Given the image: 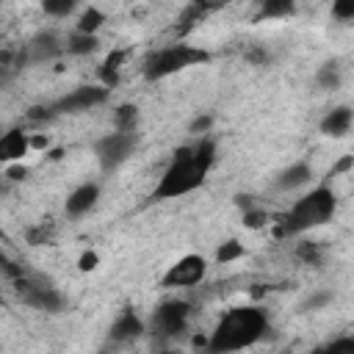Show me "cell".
I'll return each instance as SVG.
<instances>
[{
    "instance_id": "6da1fadb",
    "label": "cell",
    "mask_w": 354,
    "mask_h": 354,
    "mask_svg": "<svg viewBox=\"0 0 354 354\" xmlns=\"http://www.w3.org/2000/svg\"><path fill=\"white\" fill-rule=\"evenodd\" d=\"M268 332V315L257 304L232 307L207 335V354H230L254 346Z\"/></svg>"
},
{
    "instance_id": "7a4b0ae2",
    "label": "cell",
    "mask_w": 354,
    "mask_h": 354,
    "mask_svg": "<svg viewBox=\"0 0 354 354\" xmlns=\"http://www.w3.org/2000/svg\"><path fill=\"white\" fill-rule=\"evenodd\" d=\"M335 207H337V196L329 185H315L310 194L299 196L290 210L279 218L277 224V235L285 238V235H301L313 227H321L326 224L332 216H335Z\"/></svg>"
},
{
    "instance_id": "3957f363",
    "label": "cell",
    "mask_w": 354,
    "mask_h": 354,
    "mask_svg": "<svg viewBox=\"0 0 354 354\" xmlns=\"http://www.w3.org/2000/svg\"><path fill=\"white\" fill-rule=\"evenodd\" d=\"M207 180V169L196 163L194 158V147H177L171 152V160L169 166L163 169L155 191H152V199H177V196H185L196 188H202V183Z\"/></svg>"
},
{
    "instance_id": "277c9868",
    "label": "cell",
    "mask_w": 354,
    "mask_h": 354,
    "mask_svg": "<svg viewBox=\"0 0 354 354\" xmlns=\"http://www.w3.org/2000/svg\"><path fill=\"white\" fill-rule=\"evenodd\" d=\"M210 61V53L202 50V47H194V44H185V41H177V44H169V47H160V50H152L147 58H144V80H163L169 75H177L188 66H196V64H207Z\"/></svg>"
},
{
    "instance_id": "5b68a950",
    "label": "cell",
    "mask_w": 354,
    "mask_h": 354,
    "mask_svg": "<svg viewBox=\"0 0 354 354\" xmlns=\"http://www.w3.org/2000/svg\"><path fill=\"white\" fill-rule=\"evenodd\" d=\"M188 321H191V304L185 299H166L152 310L149 329L158 340H171L185 332Z\"/></svg>"
},
{
    "instance_id": "8992f818",
    "label": "cell",
    "mask_w": 354,
    "mask_h": 354,
    "mask_svg": "<svg viewBox=\"0 0 354 354\" xmlns=\"http://www.w3.org/2000/svg\"><path fill=\"white\" fill-rule=\"evenodd\" d=\"M138 147V133H122V130H111L105 136L97 138L94 144V155L102 171H116L122 163L130 160V155Z\"/></svg>"
},
{
    "instance_id": "52a82bcc",
    "label": "cell",
    "mask_w": 354,
    "mask_h": 354,
    "mask_svg": "<svg viewBox=\"0 0 354 354\" xmlns=\"http://www.w3.org/2000/svg\"><path fill=\"white\" fill-rule=\"evenodd\" d=\"M207 257L191 252V254H183L177 257L160 277V288H194L199 285L205 277H207Z\"/></svg>"
},
{
    "instance_id": "ba28073f",
    "label": "cell",
    "mask_w": 354,
    "mask_h": 354,
    "mask_svg": "<svg viewBox=\"0 0 354 354\" xmlns=\"http://www.w3.org/2000/svg\"><path fill=\"white\" fill-rule=\"evenodd\" d=\"M17 282V293H19V299L28 304V307H33V310H44V313H61L64 310V293L58 290V288H53V285H44V282H33V279H28V277H19V279H14Z\"/></svg>"
},
{
    "instance_id": "9c48e42d",
    "label": "cell",
    "mask_w": 354,
    "mask_h": 354,
    "mask_svg": "<svg viewBox=\"0 0 354 354\" xmlns=\"http://www.w3.org/2000/svg\"><path fill=\"white\" fill-rule=\"evenodd\" d=\"M108 97H111V91L102 88V86H77V88H72L69 94H64L61 100H55V102H53V111H55V116H58V113L91 111V108H97V105H105Z\"/></svg>"
},
{
    "instance_id": "30bf717a",
    "label": "cell",
    "mask_w": 354,
    "mask_h": 354,
    "mask_svg": "<svg viewBox=\"0 0 354 354\" xmlns=\"http://www.w3.org/2000/svg\"><path fill=\"white\" fill-rule=\"evenodd\" d=\"M144 332H147V324L141 321V315L133 313L130 307H124V310L113 318V324L108 326V343H113V346H124V343L138 340Z\"/></svg>"
},
{
    "instance_id": "8fae6325",
    "label": "cell",
    "mask_w": 354,
    "mask_h": 354,
    "mask_svg": "<svg viewBox=\"0 0 354 354\" xmlns=\"http://www.w3.org/2000/svg\"><path fill=\"white\" fill-rule=\"evenodd\" d=\"M100 202V185L97 183H80L64 202V213L77 218V216H86L88 210H94V205Z\"/></svg>"
},
{
    "instance_id": "7c38bea8",
    "label": "cell",
    "mask_w": 354,
    "mask_h": 354,
    "mask_svg": "<svg viewBox=\"0 0 354 354\" xmlns=\"http://www.w3.org/2000/svg\"><path fill=\"white\" fill-rule=\"evenodd\" d=\"M351 122H354L351 105H337V108H332V111L324 113V119L318 122V130L326 138H346L348 130H351Z\"/></svg>"
},
{
    "instance_id": "4fadbf2b",
    "label": "cell",
    "mask_w": 354,
    "mask_h": 354,
    "mask_svg": "<svg viewBox=\"0 0 354 354\" xmlns=\"http://www.w3.org/2000/svg\"><path fill=\"white\" fill-rule=\"evenodd\" d=\"M30 152L28 147V133L22 127H11V130H3L0 136V163H19L25 155Z\"/></svg>"
},
{
    "instance_id": "5bb4252c",
    "label": "cell",
    "mask_w": 354,
    "mask_h": 354,
    "mask_svg": "<svg viewBox=\"0 0 354 354\" xmlns=\"http://www.w3.org/2000/svg\"><path fill=\"white\" fill-rule=\"evenodd\" d=\"M64 53V39L53 30H39L28 41V61H47Z\"/></svg>"
},
{
    "instance_id": "9a60e30c",
    "label": "cell",
    "mask_w": 354,
    "mask_h": 354,
    "mask_svg": "<svg viewBox=\"0 0 354 354\" xmlns=\"http://www.w3.org/2000/svg\"><path fill=\"white\" fill-rule=\"evenodd\" d=\"M313 177H315L313 166L307 160H299V163H290L288 169H282L277 174V180H274V185H277V191H296V188L310 185Z\"/></svg>"
},
{
    "instance_id": "2e32d148",
    "label": "cell",
    "mask_w": 354,
    "mask_h": 354,
    "mask_svg": "<svg viewBox=\"0 0 354 354\" xmlns=\"http://www.w3.org/2000/svg\"><path fill=\"white\" fill-rule=\"evenodd\" d=\"M138 122H141V111L136 102H119L113 108V130L138 133Z\"/></svg>"
},
{
    "instance_id": "e0dca14e",
    "label": "cell",
    "mask_w": 354,
    "mask_h": 354,
    "mask_svg": "<svg viewBox=\"0 0 354 354\" xmlns=\"http://www.w3.org/2000/svg\"><path fill=\"white\" fill-rule=\"evenodd\" d=\"M340 80H343V66H340L337 58H329V61H324V64L315 69V86H318V88L335 91V88L340 86Z\"/></svg>"
},
{
    "instance_id": "ac0fdd59",
    "label": "cell",
    "mask_w": 354,
    "mask_h": 354,
    "mask_svg": "<svg viewBox=\"0 0 354 354\" xmlns=\"http://www.w3.org/2000/svg\"><path fill=\"white\" fill-rule=\"evenodd\" d=\"M100 47V36H88V33H77L72 30L66 39H64V53L69 55H88Z\"/></svg>"
},
{
    "instance_id": "d6986e66",
    "label": "cell",
    "mask_w": 354,
    "mask_h": 354,
    "mask_svg": "<svg viewBox=\"0 0 354 354\" xmlns=\"http://www.w3.org/2000/svg\"><path fill=\"white\" fill-rule=\"evenodd\" d=\"M105 25V14L97 8V6H86L80 14H77V22H75V30L77 33H88V36H97V30Z\"/></svg>"
},
{
    "instance_id": "ffe728a7",
    "label": "cell",
    "mask_w": 354,
    "mask_h": 354,
    "mask_svg": "<svg viewBox=\"0 0 354 354\" xmlns=\"http://www.w3.org/2000/svg\"><path fill=\"white\" fill-rule=\"evenodd\" d=\"M243 254H246L243 243H241L238 238H227V241H221L218 249H216V263H218V266H230V263L241 260Z\"/></svg>"
},
{
    "instance_id": "44dd1931",
    "label": "cell",
    "mask_w": 354,
    "mask_h": 354,
    "mask_svg": "<svg viewBox=\"0 0 354 354\" xmlns=\"http://www.w3.org/2000/svg\"><path fill=\"white\" fill-rule=\"evenodd\" d=\"M296 11V6L290 0H268L260 6V17L263 19H277V17H290Z\"/></svg>"
},
{
    "instance_id": "7402d4cb",
    "label": "cell",
    "mask_w": 354,
    "mask_h": 354,
    "mask_svg": "<svg viewBox=\"0 0 354 354\" xmlns=\"http://www.w3.org/2000/svg\"><path fill=\"white\" fill-rule=\"evenodd\" d=\"M296 257L304 260V263H310V266H318L321 257H324V246L318 241H304V243L296 246Z\"/></svg>"
},
{
    "instance_id": "603a6c76",
    "label": "cell",
    "mask_w": 354,
    "mask_h": 354,
    "mask_svg": "<svg viewBox=\"0 0 354 354\" xmlns=\"http://www.w3.org/2000/svg\"><path fill=\"white\" fill-rule=\"evenodd\" d=\"M41 11H44L47 17L61 19V17H69V14L75 11V0H44V3H41Z\"/></svg>"
},
{
    "instance_id": "cb8c5ba5",
    "label": "cell",
    "mask_w": 354,
    "mask_h": 354,
    "mask_svg": "<svg viewBox=\"0 0 354 354\" xmlns=\"http://www.w3.org/2000/svg\"><path fill=\"white\" fill-rule=\"evenodd\" d=\"M25 241L30 246H44L53 241V227L50 224H36V227H28L25 230Z\"/></svg>"
},
{
    "instance_id": "d4e9b609",
    "label": "cell",
    "mask_w": 354,
    "mask_h": 354,
    "mask_svg": "<svg viewBox=\"0 0 354 354\" xmlns=\"http://www.w3.org/2000/svg\"><path fill=\"white\" fill-rule=\"evenodd\" d=\"M335 301V293L332 290H315V293H310L307 299H304V304H301V310H307V313H315V310H324L326 304H332Z\"/></svg>"
},
{
    "instance_id": "484cf974",
    "label": "cell",
    "mask_w": 354,
    "mask_h": 354,
    "mask_svg": "<svg viewBox=\"0 0 354 354\" xmlns=\"http://www.w3.org/2000/svg\"><path fill=\"white\" fill-rule=\"evenodd\" d=\"M266 224H271L268 210H263V207H252V210L243 213V227H249V230H260V227H266Z\"/></svg>"
},
{
    "instance_id": "4316f807",
    "label": "cell",
    "mask_w": 354,
    "mask_h": 354,
    "mask_svg": "<svg viewBox=\"0 0 354 354\" xmlns=\"http://www.w3.org/2000/svg\"><path fill=\"white\" fill-rule=\"evenodd\" d=\"M124 61H127V50H124V47H116V50H111V53L105 55V61L100 64V69H102V72H119Z\"/></svg>"
},
{
    "instance_id": "83f0119b",
    "label": "cell",
    "mask_w": 354,
    "mask_h": 354,
    "mask_svg": "<svg viewBox=\"0 0 354 354\" xmlns=\"http://www.w3.org/2000/svg\"><path fill=\"white\" fill-rule=\"evenodd\" d=\"M321 351H324V354H354V337H348V335L335 337L332 343L321 346Z\"/></svg>"
},
{
    "instance_id": "f1b7e54d",
    "label": "cell",
    "mask_w": 354,
    "mask_h": 354,
    "mask_svg": "<svg viewBox=\"0 0 354 354\" xmlns=\"http://www.w3.org/2000/svg\"><path fill=\"white\" fill-rule=\"evenodd\" d=\"M213 113H199V116H194L191 119V124H188V133H194V136H207L210 133V127H213Z\"/></svg>"
},
{
    "instance_id": "f546056e",
    "label": "cell",
    "mask_w": 354,
    "mask_h": 354,
    "mask_svg": "<svg viewBox=\"0 0 354 354\" xmlns=\"http://www.w3.org/2000/svg\"><path fill=\"white\" fill-rule=\"evenodd\" d=\"M97 268H100V254H97L94 249L80 252V257H77V271H80V274H91V271H97Z\"/></svg>"
},
{
    "instance_id": "4dcf8cb0",
    "label": "cell",
    "mask_w": 354,
    "mask_h": 354,
    "mask_svg": "<svg viewBox=\"0 0 354 354\" xmlns=\"http://www.w3.org/2000/svg\"><path fill=\"white\" fill-rule=\"evenodd\" d=\"M28 174H30V169H28L22 160H19V163H8L6 171H3V177H6L8 183H25Z\"/></svg>"
},
{
    "instance_id": "1f68e13d",
    "label": "cell",
    "mask_w": 354,
    "mask_h": 354,
    "mask_svg": "<svg viewBox=\"0 0 354 354\" xmlns=\"http://www.w3.org/2000/svg\"><path fill=\"white\" fill-rule=\"evenodd\" d=\"M50 136L47 133H28V147H30V152H47L50 149Z\"/></svg>"
},
{
    "instance_id": "d6a6232c",
    "label": "cell",
    "mask_w": 354,
    "mask_h": 354,
    "mask_svg": "<svg viewBox=\"0 0 354 354\" xmlns=\"http://www.w3.org/2000/svg\"><path fill=\"white\" fill-rule=\"evenodd\" d=\"M332 17H335V19H340V22L354 19V3H343V0L332 3Z\"/></svg>"
},
{
    "instance_id": "836d02e7",
    "label": "cell",
    "mask_w": 354,
    "mask_h": 354,
    "mask_svg": "<svg viewBox=\"0 0 354 354\" xmlns=\"http://www.w3.org/2000/svg\"><path fill=\"white\" fill-rule=\"evenodd\" d=\"M25 116H28L30 122H41V119H53L55 111H53V102H50V105H30Z\"/></svg>"
},
{
    "instance_id": "e575fe53",
    "label": "cell",
    "mask_w": 354,
    "mask_h": 354,
    "mask_svg": "<svg viewBox=\"0 0 354 354\" xmlns=\"http://www.w3.org/2000/svg\"><path fill=\"white\" fill-rule=\"evenodd\" d=\"M246 58L252 64H268V50L266 47H249L246 50Z\"/></svg>"
},
{
    "instance_id": "d590c367",
    "label": "cell",
    "mask_w": 354,
    "mask_h": 354,
    "mask_svg": "<svg viewBox=\"0 0 354 354\" xmlns=\"http://www.w3.org/2000/svg\"><path fill=\"white\" fill-rule=\"evenodd\" d=\"M354 169V155H343L335 166H332V174H348Z\"/></svg>"
},
{
    "instance_id": "8d00e7d4",
    "label": "cell",
    "mask_w": 354,
    "mask_h": 354,
    "mask_svg": "<svg viewBox=\"0 0 354 354\" xmlns=\"http://www.w3.org/2000/svg\"><path fill=\"white\" fill-rule=\"evenodd\" d=\"M235 205H238L243 213H246V210H252V207H257V205L252 202V196H249V194H238V196H235Z\"/></svg>"
},
{
    "instance_id": "74e56055",
    "label": "cell",
    "mask_w": 354,
    "mask_h": 354,
    "mask_svg": "<svg viewBox=\"0 0 354 354\" xmlns=\"http://www.w3.org/2000/svg\"><path fill=\"white\" fill-rule=\"evenodd\" d=\"M44 155H47V160H53V163H55V160H61V158H64V147H50Z\"/></svg>"
},
{
    "instance_id": "f35d334b",
    "label": "cell",
    "mask_w": 354,
    "mask_h": 354,
    "mask_svg": "<svg viewBox=\"0 0 354 354\" xmlns=\"http://www.w3.org/2000/svg\"><path fill=\"white\" fill-rule=\"evenodd\" d=\"M194 346H196V348H207V335H196V337H194Z\"/></svg>"
},
{
    "instance_id": "ab89813d",
    "label": "cell",
    "mask_w": 354,
    "mask_h": 354,
    "mask_svg": "<svg viewBox=\"0 0 354 354\" xmlns=\"http://www.w3.org/2000/svg\"><path fill=\"white\" fill-rule=\"evenodd\" d=\"M116 348H119V346H113V343H105V346H102L97 354H116Z\"/></svg>"
},
{
    "instance_id": "60d3db41",
    "label": "cell",
    "mask_w": 354,
    "mask_h": 354,
    "mask_svg": "<svg viewBox=\"0 0 354 354\" xmlns=\"http://www.w3.org/2000/svg\"><path fill=\"white\" fill-rule=\"evenodd\" d=\"M158 354H180V351H174V348H166V351H158Z\"/></svg>"
},
{
    "instance_id": "b9f144b4",
    "label": "cell",
    "mask_w": 354,
    "mask_h": 354,
    "mask_svg": "<svg viewBox=\"0 0 354 354\" xmlns=\"http://www.w3.org/2000/svg\"><path fill=\"white\" fill-rule=\"evenodd\" d=\"M0 75H3V66H0Z\"/></svg>"
},
{
    "instance_id": "7bdbcfd3",
    "label": "cell",
    "mask_w": 354,
    "mask_h": 354,
    "mask_svg": "<svg viewBox=\"0 0 354 354\" xmlns=\"http://www.w3.org/2000/svg\"><path fill=\"white\" fill-rule=\"evenodd\" d=\"M0 136H3V130H0Z\"/></svg>"
}]
</instances>
